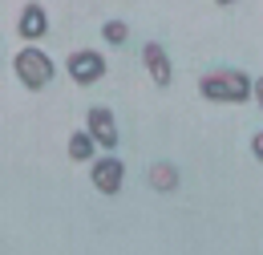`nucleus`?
Here are the masks:
<instances>
[{
	"label": "nucleus",
	"mask_w": 263,
	"mask_h": 255,
	"mask_svg": "<svg viewBox=\"0 0 263 255\" xmlns=\"http://www.w3.org/2000/svg\"><path fill=\"white\" fill-rule=\"evenodd\" d=\"M251 85H255V77H247L243 69H211L198 77V94L206 101H231V105L251 101Z\"/></svg>",
	"instance_id": "f257e3e1"
},
{
	"label": "nucleus",
	"mask_w": 263,
	"mask_h": 255,
	"mask_svg": "<svg viewBox=\"0 0 263 255\" xmlns=\"http://www.w3.org/2000/svg\"><path fill=\"white\" fill-rule=\"evenodd\" d=\"M12 73H16V81L25 85V89H49L53 85V77H57V65L53 57L45 53V49H36V45H25L16 57H12Z\"/></svg>",
	"instance_id": "f03ea898"
},
{
	"label": "nucleus",
	"mask_w": 263,
	"mask_h": 255,
	"mask_svg": "<svg viewBox=\"0 0 263 255\" xmlns=\"http://www.w3.org/2000/svg\"><path fill=\"white\" fill-rule=\"evenodd\" d=\"M89 183L98 187L101 194H118L122 183H126V162L118 154H101V158L89 162Z\"/></svg>",
	"instance_id": "7ed1b4c3"
},
{
	"label": "nucleus",
	"mask_w": 263,
	"mask_h": 255,
	"mask_svg": "<svg viewBox=\"0 0 263 255\" xmlns=\"http://www.w3.org/2000/svg\"><path fill=\"white\" fill-rule=\"evenodd\" d=\"M65 69H69V77H73L77 85H93V81L105 77V57H101L98 49H73Z\"/></svg>",
	"instance_id": "20e7f679"
},
{
	"label": "nucleus",
	"mask_w": 263,
	"mask_h": 255,
	"mask_svg": "<svg viewBox=\"0 0 263 255\" xmlns=\"http://www.w3.org/2000/svg\"><path fill=\"white\" fill-rule=\"evenodd\" d=\"M85 134L98 142L101 150H114V146H118V118H114V110H109V105H89Z\"/></svg>",
	"instance_id": "39448f33"
},
{
	"label": "nucleus",
	"mask_w": 263,
	"mask_h": 255,
	"mask_svg": "<svg viewBox=\"0 0 263 255\" xmlns=\"http://www.w3.org/2000/svg\"><path fill=\"white\" fill-rule=\"evenodd\" d=\"M45 32H49V8H45V4H25L21 16H16V37L29 41V45H36Z\"/></svg>",
	"instance_id": "423d86ee"
},
{
	"label": "nucleus",
	"mask_w": 263,
	"mask_h": 255,
	"mask_svg": "<svg viewBox=\"0 0 263 255\" xmlns=\"http://www.w3.org/2000/svg\"><path fill=\"white\" fill-rule=\"evenodd\" d=\"M142 61H146V69H150V81H154V85H170V81H174L170 53H166L158 41H146V49H142Z\"/></svg>",
	"instance_id": "0eeeda50"
},
{
	"label": "nucleus",
	"mask_w": 263,
	"mask_h": 255,
	"mask_svg": "<svg viewBox=\"0 0 263 255\" xmlns=\"http://www.w3.org/2000/svg\"><path fill=\"white\" fill-rule=\"evenodd\" d=\"M69 158L73 162H93L98 158V142H93L85 130H73V134H69Z\"/></svg>",
	"instance_id": "6e6552de"
},
{
	"label": "nucleus",
	"mask_w": 263,
	"mask_h": 255,
	"mask_svg": "<svg viewBox=\"0 0 263 255\" xmlns=\"http://www.w3.org/2000/svg\"><path fill=\"white\" fill-rule=\"evenodd\" d=\"M150 187H154V191H174V187H178V170H174L170 162H154V166H150Z\"/></svg>",
	"instance_id": "1a4fd4ad"
},
{
	"label": "nucleus",
	"mask_w": 263,
	"mask_h": 255,
	"mask_svg": "<svg viewBox=\"0 0 263 255\" xmlns=\"http://www.w3.org/2000/svg\"><path fill=\"white\" fill-rule=\"evenodd\" d=\"M101 37H105V45H126V41H130V25L114 16V21L101 25Z\"/></svg>",
	"instance_id": "9d476101"
},
{
	"label": "nucleus",
	"mask_w": 263,
	"mask_h": 255,
	"mask_svg": "<svg viewBox=\"0 0 263 255\" xmlns=\"http://www.w3.org/2000/svg\"><path fill=\"white\" fill-rule=\"evenodd\" d=\"M251 154L263 162V130H255V134H251Z\"/></svg>",
	"instance_id": "9b49d317"
},
{
	"label": "nucleus",
	"mask_w": 263,
	"mask_h": 255,
	"mask_svg": "<svg viewBox=\"0 0 263 255\" xmlns=\"http://www.w3.org/2000/svg\"><path fill=\"white\" fill-rule=\"evenodd\" d=\"M251 97L259 101V110H263V77H255V85H251Z\"/></svg>",
	"instance_id": "f8f14e48"
}]
</instances>
